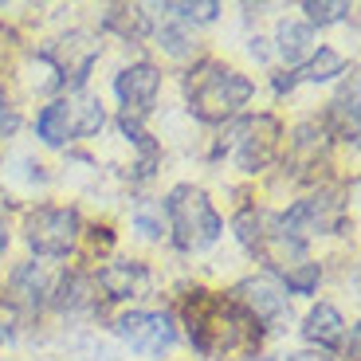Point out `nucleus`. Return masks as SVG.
Masks as SVG:
<instances>
[{"label": "nucleus", "instance_id": "f257e3e1", "mask_svg": "<svg viewBox=\"0 0 361 361\" xmlns=\"http://www.w3.org/2000/svg\"><path fill=\"white\" fill-rule=\"evenodd\" d=\"M185 326H189L192 350L208 361L255 353L263 338V330L235 307L232 295H212V290H189V298H185Z\"/></svg>", "mask_w": 361, "mask_h": 361}, {"label": "nucleus", "instance_id": "f03ea898", "mask_svg": "<svg viewBox=\"0 0 361 361\" xmlns=\"http://www.w3.org/2000/svg\"><path fill=\"white\" fill-rule=\"evenodd\" d=\"M252 94L255 82L235 67H224L220 59H200L185 75V102L200 122H232L252 102Z\"/></svg>", "mask_w": 361, "mask_h": 361}, {"label": "nucleus", "instance_id": "7ed1b4c3", "mask_svg": "<svg viewBox=\"0 0 361 361\" xmlns=\"http://www.w3.org/2000/svg\"><path fill=\"white\" fill-rule=\"evenodd\" d=\"M161 212L177 252H208L224 235V220H220L216 204L197 185H173L161 200Z\"/></svg>", "mask_w": 361, "mask_h": 361}, {"label": "nucleus", "instance_id": "20e7f679", "mask_svg": "<svg viewBox=\"0 0 361 361\" xmlns=\"http://www.w3.org/2000/svg\"><path fill=\"white\" fill-rule=\"evenodd\" d=\"M106 126V110L94 94L87 90H75V94H63V99H51L44 110L36 114V137L44 145H67L79 142V137H94Z\"/></svg>", "mask_w": 361, "mask_h": 361}, {"label": "nucleus", "instance_id": "39448f33", "mask_svg": "<svg viewBox=\"0 0 361 361\" xmlns=\"http://www.w3.org/2000/svg\"><path fill=\"white\" fill-rule=\"evenodd\" d=\"M99 55H102L99 36H90L87 27H71L51 47H44L39 59L55 71V87L75 94V90H87V79L94 71V63H99Z\"/></svg>", "mask_w": 361, "mask_h": 361}, {"label": "nucleus", "instance_id": "423d86ee", "mask_svg": "<svg viewBox=\"0 0 361 361\" xmlns=\"http://www.w3.org/2000/svg\"><path fill=\"white\" fill-rule=\"evenodd\" d=\"M82 235V220L75 208L63 204H39L24 216V244L44 259H63L75 252Z\"/></svg>", "mask_w": 361, "mask_h": 361}, {"label": "nucleus", "instance_id": "0eeeda50", "mask_svg": "<svg viewBox=\"0 0 361 361\" xmlns=\"http://www.w3.org/2000/svg\"><path fill=\"white\" fill-rule=\"evenodd\" d=\"M232 157L244 173H263L275 154H279L283 126L275 114H255V118H232Z\"/></svg>", "mask_w": 361, "mask_h": 361}, {"label": "nucleus", "instance_id": "6e6552de", "mask_svg": "<svg viewBox=\"0 0 361 361\" xmlns=\"http://www.w3.org/2000/svg\"><path fill=\"white\" fill-rule=\"evenodd\" d=\"M114 334L137 353H149V357H161L177 345V326L165 310H126V314L114 318Z\"/></svg>", "mask_w": 361, "mask_h": 361}, {"label": "nucleus", "instance_id": "1a4fd4ad", "mask_svg": "<svg viewBox=\"0 0 361 361\" xmlns=\"http://www.w3.org/2000/svg\"><path fill=\"white\" fill-rule=\"evenodd\" d=\"M232 298L259 330H279L283 322H290L287 290L271 279V275H252V279H244L232 290Z\"/></svg>", "mask_w": 361, "mask_h": 361}, {"label": "nucleus", "instance_id": "9d476101", "mask_svg": "<svg viewBox=\"0 0 361 361\" xmlns=\"http://www.w3.org/2000/svg\"><path fill=\"white\" fill-rule=\"evenodd\" d=\"M275 220H279L283 232L298 235V240L326 235V232H334V228H342V200H338V192L322 189L307 200H295L287 212H275Z\"/></svg>", "mask_w": 361, "mask_h": 361}, {"label": "nucleus", "instance_id": "9b49d317", "mask_svg": "<svg viewBox=\"0 0 361 361\" xmlns=\"http://www.w3.org/2000/svg\"><path fill=\"white\" fill-rule=\"evenodd\" d=\"M114 94L122 102V114L145 122V114L154 110L157 94H161V71L149 59H137L114 75Z\"/></svg>", "mask_w": 361, "mask_h": 361}, {"label": "nucleus", "instance_id": "f8f14e48", "mask_svg": "<svg viewBox=\"0 0 361 361\" xmlns=\"http://www.w3.org/2000/svg\"><path fill=\"white\" fill-rule=\"evenodd\" d=\"M326 137H338V142H350L357 145V79H350L338 87V94L330 99V106H326V122H322Z\"/></svg>", "mask_w": 361, "mask_h": 361}, {"label": "nucleus", "instance_id": "ddd939ff", "mask_svg": "<svg viewBox=\"0 0 361 361\" xmlns=\"http://www.w3.org/2000/svg\"><path fill=\"white\" fill-rule=\"evenodd\" d=\"M8 298L24 310H39L51 298V275L44 271V263H20L8 275Z\"/></svg>", "mask_w": 361, "mask_h": 361}, {"label": "nucleus", "instance_id": "4468645a", "mask_svg": "<svg viewBox=\"0 0 361 361\" xmlns=\"http://www.w3.org/2000/svg\"><path fill=\"white\" fill-rule=\"evenodd\" d=\"M314 27L307 20H279L275 27V51L279 59L287 63V71H298V63H307L310 55H314Z\"/></svg>", "mask_w": 361, "mask_h": 361}, {"label": "nucleus", "instance_id": "2eb2a0df", "mask_svg": "<svg viewBox=\"0 0 361 361\" xmlns=\"http://www.w3.org/2000/svg\"><path fill=\"white\" fill-rule=\"evenodd\" d=\"M302 338H307L310 345H318L322 353H330L334 345L345 342V318L338 314V307L318 302V307H310L307 322H302Z\"/></svg>", "mask_w": 361, "mask_h": 361}, {"label": "nucleus", "instance_id": "dca6fc26", "mask_svg": "<svg viewBox=\"0 0 361 361\" xmlns=\"http://www.w3.org/2000/svg\"><path fill=\"white\" fill-rule=\"evenodd\" d=\"M145 267L142 263H106V267L99 271V279H94V287L106 290V298H134L137 290L145 287Z\"/></svg>", "mask_w": 361, "mask_h": 361}, {"label": "nucleus", "instance_id": "f3484780", "mask_svg": "<svg viewBox=\"0 0 361 361\" xmlns=\"http://www.w3.org/2000/svg\"><path fill=\"white\" fill-rule=\"evenodd\" d=\"M326 149V130L318 122H298L290 134V165L295 169H318Z\"/></svg>", "mask_w": 361, "mask_h": 361}, {"label": "nucleus", "instance_id": "a211bd4d", "mask_svg": "<svg viewBox=\"0 0 361 361\" xmlns=\"http://www.w3.org/2000/svg\"><path fill=\"white\" fill-rule=\"evenodd\" d=\"M90 298H94V283L82 271H63L59 283H51V298L47 302H55L59 310H87Z\"/></svg>", "mask_w": 361, "mask_h": 361}, {"label": "nucleus", "instance_id": "6ab92c4d", "mask_svg": "<svg viewBox=\"0 0 361 361\" xmlns=\"http://www.w3.org/2000/svg\"><path fill=\"white\" fill-rule=\"evenodd\" d=\"M102 24L114 27L118 36H126V39H145L149 36V12L137 8V4H114V8H106Z\"/></svg>", "mask_w": 361, "mask_h": 361}, {"label": "nucleus", "instance_id": "aec40b11", "mask_svg": "<svg viewBox=\"0 0 361 361\" xmlns=\"http://www.w3.org/2000/svg\"><path fill=\"white\" fill-rule=\"evenodd\" d=\"M334 75H345V55L334 51V47H314V55L298 67V79H310V82H326Z\"/></svg>", "mask_w": 361, "mask_h": 361}, {"label": "nucleus", "instance_id": "412c9836", "mask_svg": "<svg viewBox=\"0 0 361 361\" xmlns=\"http://www.w3.org/2000/svg\"><path fill=\"white\" fill-rule=\"evenodd\" d=\"M157 47H165L169 55L185 59V55L197 51V36H192L189 24H180V20H165V24L157 27Z\"/></svg>", "mask_w": 361, "mask_h": 361}, {"label": "nucleus", "instance_id": "4be33fe9", "mask_svg": "<svg viewBox=\"0 0 361 361\" xmlns=\"http://www.w3.org/2000/svg\"><path fill=\"white\" fill-rule=\"evenodd\" d=\"M279 279H283V290H290V295H314L318 279H322V267L310 263V259H302V263H295V267L283 271Z\"/></svg>", "mask_w": 361, "mask_h": 361}, {"label": "nucleus", "instance_id": "5701e85b", "mask_svg": "<svg viewBox=\"0 0 361 361\" xmlns=\"http://www.w3.org/2000/svg\"><path fill=\"white\" fill-rule=\"evenodd\" d=\"M157 12H169V20H180V24H212L220 16L216 0H200V4H161Z\"/></svg>", "mask_w": 361, "mask_h": 361}, {"label": "nucleus", "instance_id": "b1692460", "mask_svg": "<svg viewBox=\"0 0 361 361\" xmlns=\"http://www.w3.org/2000/svg\"><path fill=\"white\" fill-rule=\"evenodd\" d=\"M302 12H307L310 27H330V24H338V20L350 16V4H314V0H307Z\"/></svg>", "mask_w": 361, "mask_h": 361}, {"label": "nucleus", "instance_id": "393cba45", "mask_svg": "<svg viewBox=\"0 0 361 361\" xmlns=\"http://www.w3.org/2000/svg\"><path fill=\"white\" fill-rule=\"evenodd\" d=\"M134 228L145 235V240H157V235L165 232V224H161V208H157V216L149 212V208H137V212H134Z\"/></svg>", "mask_w": 361, "mask_h": 361}, {"label": "nucleus", "instance_id": "a878e982", "mask_svg": "<svg viewBox=\"0 0 361 361\" xmlns=\"http://www.w3.org/2000/svg\"><path fill=\"white\" fill-rule=\"evenodd\" d=\"M16 126H20V114H16V106H12L8 99H4V90H0V137L12 134Z\"/></svg>", "mask_w": 361, "mask_h": 361}, {"label": "nucleus", "instance_id": "bb28decb", "mask_svg": "<svg viewBox=\"0 0 361 361\" xmlns=\"http://www.w3.org/2000/svg\"><path fill=\"white\" fill-rule=\"evenodd\" d=\"M271 82H275V90H279V94H290V90L298 87V71H279Z\"/></svg>", "mask_w": 361, "mask_h": 361}, {"label": "nucleus", "instance_id": "cd10ccee", "mask_svg": "<svg viewBox=\"0 0 361 361\" xmlns=\"http://www.w3.org/2000/svg\"><path fill=\"white\" fill-rule=\"evenodd\" d=\"M275 361H334V357L322 353V350H302V353H283V357H275Z\"/></svg>", "mask_w": 361, "mask_h": 361}, {"label": "nucleus", "instance_id": "c85d7f7f", "mask_svg": "<svg viewBox=\"0 0 361 361\" xmlns=\"http://www.w3.org/2000/svg\"><path fill=\"white\" fill-rule=\"evenodd\" d=\"M8 252V220H4V208H0V255Z\"/></svg>", "mask_w": 361, "mask_h": 361}]
</instances>
